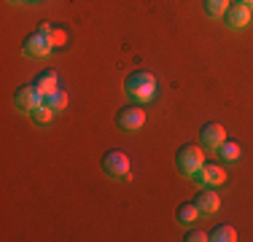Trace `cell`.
Here are the masks:
<instances>
[{"mask_svg":"<svg viewBox=\"0 0 253 242\" xmlns=\"http://www.w3.org/2000/svg\"><path fill=\"white\" fill-rule=\"evenodd\" d=\"M124 92L132 102H148L156 92V78L148 70H135L126 76L124 81Z\"/></svg>","mask_w":253,"mask_h":242,"instance_id":"obj_1","label":"cell"},{"mask_svg":"<svg viewBox=\"0 0 253 242\" xmlns=\"http://www.w3.org/2000/svg\"><path fill=\"white\" fill-rule=\"evenodd\" d=\"M102 172L113 180H129L132 172H129V159H126V154H122V151H108V154L102 156Z\"/></svg>","mask_w":253,"mask_h":242,"instance_id":"obj_2","label":"cell"},{"mask_svg":"<svg viewBox=\"0 0 253 242\" xmlns=\"http://www.w3.org/2000/svg\"><path fill=\"white\" fill-rule=\"evenodd\" d=\"M202 164H205L202 148H197V145H183V148L178 151V169H180V175L194 178V175L202 169Z\"/></svg>","mask_w":253,"mask_h":242,"instance_id":"obj_3","label":"cell"},{"mask_svg":"<svg viewBox=\"0 0 253 242\" xmlns=\"http://www.w3.org/2000/svg\"><path fill=\"white\" fill-rule=\"evenodd\" d=\"M51 48H54V46L49 43V38H43L41 33L27 35L25 43H22V51H25V57H30V59H43V57H49Z\"/></svg>","mask_w":253,"mask_h":242,"instance_id":"obj_4","label":"cell"},{"mask_svg":"<svg viewBox=\"0 0 253 242\" xmlns=\"http://www.w3.org/2000/svg\"><path fill=\"white\" fill-rule=\"evenodd\" d=\"M41 102H43V94L35 89V83H30V86H22L19 92L14 94V108H16L19 113H30L35 105H41Z\"/></svg>","mask_w":253,"mask_h":242,"instance_id":"obj_5","label":"cell"},{"mask_svg":"<svg viewBox=\"0 0 253 242\" xmlns=\"http://www.w3.org/2000/svg\"><path fill=\"white\" fill-rule=\"evenodd\" d=\"M194 180L202 189H213V186H221L226 180V172H224V167H218V164H202V169L194 175Z\"/></svg>","mask_w":253,"mask_h":242,"instance_id":"obj_6","label":"cell"},{"mask_svg":"<svg viewBox=\"0 0 253 242\" xmlns=\"http://www.w3.org/2000/svg\"><path fill=\"white\" fill-rule=\"evenodd\" d=\"M224 19H226V27H229V30H243L245 24L251 22V5H245V3H232V5L226 8Z\"/></svg>","mask_w":253,"mask_h":242,"instance_id":"obj_7","label":"cell"},{"mask_svg":"<svg viewBox=\"0 0 253 242\" xmlns=\"http://www.w3.org/2000/svg\"><path fill=\"white\" fill-rule=\"evenodd\" d=\"M143 121H146V113L140 111V108H124L122 113H119L116 116V124L122 126L124 132H137L143 126Z\"/></svg>","mask_w":253,"mask_h":242,"instance_id":"obj_8","label":"cell"},{"mask_svg":"<svg viewBox=\"0 0 253 242\" xmlns=\"http://www.w3.org/2000/svg\"><path fill=\"white\" fill-rule=\"evenodd\" d=\"M200 140L205 148H210V151H218L221 148V143L226 140V129L221 124H208L202 129V135H200Z\"/></svg>","mask_w":253,"mask_h":242,"instance_id":"obj_9","label":"cell"},{"mask_svg":"<svg viewBox=\"0 0 253 242\" xmlns=\"http://www.w3.org/2000/svg\"><path fill=\"white\" fill-rule=\"evenodd\" d=\"M194 204H197V210H200V215H213L215 210L221 207V199L213 189H205L202 194H197Z\"/></svg>","mask_w":253,"mask_h":242,"instance_id":"obj_10","label":"cell"},{"mask_svg":"<svg viewBox=\"0 0 253 242\" xmlns=\"http://www.w3.org/2000/svg\"><path fill=\"white\" fill-rule=\"evenodd\" d=\"M35 89H38L41 94H49V92H54V89H59V78H57V73H54V70L38 73V78H35Z\"/></svg>","mask_w":253,"mask_h":242,"instance_id":"obj_11","label":"cell"},{"mask_svg":"<svg viewBox=\"0 0 253 242\" xmlns=\"http://www.w3.org/2000/svg\"><path fill=\"white\" fill-rule=\"evenodd\" d=\"M43 102L51 108L54 113H57V111H65V108H68V94H65L62 89H54V92L43 94Z\"/></svg>","mask_w":253,"mask_h":242,"instance_id":"obj_12","label":"cell"},{"mask_svg":"<svg viewBox=\"0 0 253 242\" xmlns=\"http://www.w3.org/2000/svg\"><path fill=\"white\" fill-rule=\"evenodd\" d=\"M210 240L213 242H234L237 240V232H234V226H229V223H221V226H215L213 232H210Z\"/></svg>","mask_w":253,"mask_h":242,"instance_id":"obj_13","label":"cell"},{"mask_svg":"<svg viewBox=\"0 0 253 242\" xmlns=\"http://www.w3.org/2000/svg\"><path fill=\"white\" fill-rule=\"evenodd\" d=\"M197 218H200V210H197L194 202H183L178 207V221L180 223H191V221H197Z\"/></svg>","mask_w":253,"mask_h":242,"instance_id":"obj_14","label":"cell"},{"mask_svg":"<svg viewBox=\"0 0 253 242\" xmlns=\"http://www.w3.org/2000/svg\"><path fill=\"white\" fill-rule=\"evenodd\" d=\"M30 116H33L35 124H49L51 116H54V111H51L49 105H46V102H41V105H35L33 111H30Z\"/></svg>","mask_w":253,"mask_h":242,"instance_id":"obj_15","label":"cell"},{"mask_svg":"<svg viewBox=\"0 0 253 242\" xmlns=\"http://www.w3.org/2000/svg\"><path fill=\"white\" fill-rule=\"evenodd\" d=\"M229 8V0H205V14L208 16H224Z\"/></svg>","mask_w":253,"mask_h":242,"instance_id":"obj_16","label":"cell"},{"mask_svg":"<svg viewBox=\"0 0 253 242\" xmlns=\"http://www.w3.org/2000/svg\"><path fill=\"white\" fill-rule=\"evenodd\" d=\"M218 154H221V159L224 161H237L240 159V145L237 143H221V148H218Z\"/></svg>","mask_w":253,"mask_h":242,"instance_id":"obj_17","label":"cell"},{"mask_svg":"<svg viewBox=\"0 0 253 242\" xmlns=\"http://www.w3.org/2000/svg\"><path fill=\"white\" fill-rule=\"evenodd\" d=\"M65 40H68V35H65V30L54 27V30H51V35H49V43H51V46H65Z\"/></svg>","mask_w":253,"mask_h":242,"instance_id":"obj_18","label":"cell"},{"mask_svg":"<svg viewBox=\"0 0 253 242\" xmlns=\"http://www.w3.org/2000/svg\"><path fill=\"white\" fill-rule=\"evenodd\" d=\"M205 240H210V234L200 232V229H194V232L186 234V242H205Z\"/></svg>","mask_w":253,"mask_h":242,"instance_id":"obj_19","label":"cell"},{"mask_svg":"<svg viewBox=\"0 0 253 242\" xmlns=\"http://www.w3.org/2000/svg\"><path fill=\"white\" fill-rule=\"evenodd\" d=\"M51 30H54V27H51L49 22H41V24H38V30H35V33H41V35H43V38H49V35H51Z\"/></svg>","mask_w":253,"mask_h":242,"instance_id":"obj_20","label":"cell"},{"mask_svg":"<svg viewBox=\"0 0 253 242\" xmlns=\"http://www.w3.org/2000/svg\"><path fill=\"white\" fill-rule=\"evenodd\" d=\"M237 3H245V5H253V0H237Z\"/></svg>","mask_w":253,"mask_h":242,"instance_id":"obj_21","label":"cell"},{"mask_svg":"<svg viewBox=\"0 0 253 242\" xmlns=\"http://www.w3.org/2000/svg\"><path fill=\"white\" fill-rule=\"evenodd\" d=\"M8 3H22V0H8Z\"/></svg>","mask_w":253,"mask_h":242,"instance_id":"obj_22","label":"cell"}]
</instances>
